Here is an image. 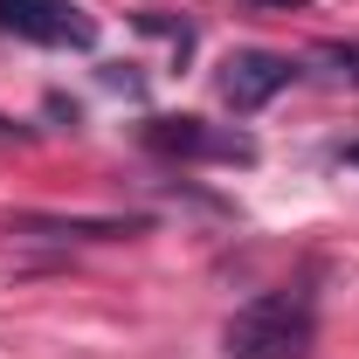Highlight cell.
<instances>
[{"mask_svg":"<svg viewBox=\"0 0 359 359\" xmlns=\"http://www.w3.org/2000/svg\"><path fill=\"white\" fill-rule=\"evenodd\" d=\"M290 76H297L290 55H276V48H235L215 83H222V104H228V111L249 118V111H263L276 90H290Z\"/></svg>","mask_w":359,"mask_h":359,"instance_id":"4","label":"cell"},{"mask_svg":"<svg viewBox=\"0 0 359 359\" xmlns=\"http://www.w3.org/2000/svg\"><path fill=\"white\" fill-rule=\"evenodd\" d=\"M145 145L159 159H215V166H249L256 159L249 132H228V125H208V118H152Z\"/></svg>","mask_w":359,"mask_h":359,"instance_id":"2","label":"cell"},{"mask_svg":"<svg viewBox=\"0 0 359 359\" xmlns=\"http://www.w3.org/2000/svg\"><path fill=\"white\" fill-rule=\"evenodd\" d=\"M346 166H359V145H346Z\"/></svg>","mask_w":359,"mask_h":359,"instance_id":"7","label":"cell"},{"mask_svg":"<svg viewBox=\"0 0 359 359\" xmlns=\"http://www.w3.org/2000/svg\"><path fill=\"white\" fill-rule=\"evenodd\" d=\"M318 346V311L304 290H263L222 332V359H304Z\"/></svg>","mask_w":359,"mask_h":359,"instance_id":"1","label":"cell"},{"mask_svg":"<svg viewBox=\"0 0 359 359\" xmlns=\"http://www.w3.org/2000/svg\"><path fill=\"white\" fill-rule=\"evenodd\" d=\"M0 28L35 48H97V21L69 0H0Z\"/></svg>","mask_w":359,"mask_h":359,"instance_id":"3","label":"cell"},{"mask_svg":"<svg viewBox=\"0 0 359 359\" xmlns=\"http://www.w3.org/2000/svg\"><path fill=\"white\" fill-rule=\"evenodd\" d=\"M256 7H297V0H256Z\"/></svg>","mask_w":359,"mask_h":359,"instance_id":"6","label":"cell"},{"mask_svg":"<svg viewBox=\"0 0 359 359\" xmlns=\"http://www.w3.org/2000/svg\"><path fill=\"white\" fill-rule=\"evenodd\" d=\"M311 62L325 69V76H339V83H359V42H325Z\"/></svg>","mask_w":359,"mask_h":359,"instance_id":"5","label":"cell"}]
</instances>
